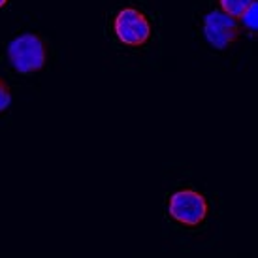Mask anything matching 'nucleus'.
I'll list each match as a JSON object with an SVG mask.
<instances>
[{"label": "nucleus", "mask_w": 258, "mask_h": 258, "mask_svg": "<svg viewBox=\"0 0 258 258\" xmlns=\"http://www.w3.org/2000/svg\"><path fill=\"white\" fill-rule=\"evenodd\" d=\"M8 58L15 72H40L47 60V47L38 34H21L8 45Z\"/></svg>", "instance_id": "obj_1"}, {"label": "nucleus", "mask_w": 258, "mask_h": 258, "mask_svg": "<svg viewBox=\"0 0 258 258\" xmlns=\"http://www.w3.org/2000/svg\"><path fill=\"white\" fill-rule=\"evenodd\" d=\"M168 211L173 221L192 228L202 224L208 215V202L200 192H196L192 188H183L172 194Z\"/></svg>", "instance_id": "obj_2"}, {"label": "nucleus", "mask_w": 258, "mask_h": 258, "mask_svg": "<svg viewBox=\"0 0 258 258\" xmlns=\"http://www.w3.org/2000/svg\"><path fill=\"white\" fill-rule=\"evenodd\" d=\"M115 36L128 47H142L151 36V25L142 12L136 8L121 10L113 21Z\"/></svg>", "instance_id": "obj_3"}, {"label": "nucleus", "mask_w": 258, "mask_h": 258, "mask_svg": "<svg viewBox=\"0 0 258 258\" xmlns=\"http://www.w3.org/2000/svg\"><path fill=\"white\" fill-rule=\"evenodd\" d=\"M204 34L215 49H226L239 38V25L222 10H215L204 21Z\"/></svg>", "instance_id": "obj_4"}, {"label": "nucleus", "mask_w": 258, "mask_h": 258, "mask_svg": "<svg viewBox=\"0 0 258 258\" xmlns=\"http://www.w3.org/2000/svg\"><path fill=\"white\" fill-rule=\"evenodd\" d=\"M254 2L256 0H219L222 12L228 14L230 17H234V19H239Z\"/></svg>", "instance_id": "obj_5"}, {"label": "nucleus", "mask_w": 258, "mask_h": 258, "mask_svg": "<svg viewBox=\"0 0 258 258\" xmlns=\"http://www.w3.org/2000/svg\"><path fill=\"white\" fill-rule=\"evenodd\" d=\"M239 19L243 21V25L247 27V29L254 32V30L258 29V4L256 2H254V4H252V6L249 8L241 17H239Z\"/></svg>", "instance_id": "obj_6"}, {"label": "nucleus", "mask_w": 258, "mask_h": 258, "mask_svg": "<svg viewBox=\"0 0 258 258\" xmlns=\"http://www.w3.org/2000/svg\"><path fill=\"white\" fill-rule=\"evenodd\" d=\"M10 104H12V91H10V87L6 85V81L0 79V111L8 109Z\"/></svg>", "instance_id": "obj_7"}, {"label": "nucleus", "mask_w": 258, "mask_h": 258, "mask_svg": "<svg viewBox=\"0 0 258 258\" xmlns=\"http://www.w3.org/2000/svg\"><path fill=\"white\" fill-rule=\"evenodd\" d=\"M6 2H8V0H0V8H4V6H6Z\"/></svg>", "instance_id": "obj_8"}]
</instances>
